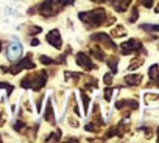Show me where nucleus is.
Returning a JSON list of instances; mask_svg holds the SVG:
<instances>
[{"mask_svg":"<svg viewBox=\"0 0 159 143\" xmlns=\"http://www.w3.org/2000/svg\"><path fill=\"white\" fill-rule=\"evenodd\" d=\"M24 53V48H22V44L19 41H14L11 42L10 48H8V59L10 61H17Z\"/></svg>","mask_w":159,"mask_h":143,"instance_id":"1","label":"nucleus"}]
</instances>
